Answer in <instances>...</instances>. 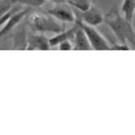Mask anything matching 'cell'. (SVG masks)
Wrapping results in <instances>:
<instances>
[{
  "label": "cell",
  "mask_w": 135,
  "mask_h": 135,
  "mask_svg": "<svg viewBox=\"0 0 135 135\" xmlns=\"http://www.w3.org/2000/svg\"><path fill=\"white\" fill-rule=\"evenodd\" d=\"M49 42L48 38L44 36V33H37V32H32L29 35H27V49L28 50H35V49H40V50H48Z\"/></svg>",
  "instance_id": "6"
},
{
  "label": "cell",
  "mask_w": 135,
  "mask_h": 135,
  "mask_svg": "<svg viewBox=\"0 0 135 135\" xmlns=\"http://www.w3.org/2000/svg\"><path fill=\"white\" fill-rule=\"evenodd\" d=\"M15 4H19V6H25V7H33V8H37V7H41L45 0H12Z\"/></svg>",
  "instance_id": "13"
},
{
  "label": "cell",
  "mask_w": 135,
  "mask_h": 135,
  "mask_svg": "<svg viewBox=\"0 0 135 135\" xmlns=\"http://www.w3.org/2000/svg\"><path fill=\"white\" fill-rule=\"evenodd\" d=\"M25 15H27V11H25V9H20V11L15 12L8 20L3 24V29H0V38H2L3 36H6V35H8V33L24 19Z\"/></svg>",
  "instance_id": "8"
},
{
  "label": "cell",
  "mask_w": 135,
  "mask_h": 135,
  "mask_svg": "<svg viewBox=\"0 0 135 135\" xmlns=\"http://www.w3.org/2000/svg\"><path fill=\"white\" fill-rule=\"evenodd\" d=\"M103 21L110 27V29L114 32L115 37L120 44H126L132 49L135 46V35H134V28L132 24L128 23L122 15L115 8H111L105 16Z\"/></svg>",
  "instance_id": "1"
},
{
  "label": "cell",
  "mask_w": 135,
  "mask_h": 135,
  "mask_svg": "<svg viewBox=\"0 0 135 135\" xmlns=\"http://www.w3.org/2000/svg\"><path fill=\"white\" fill-rule=\"evenodd\" d=\"M27 29L23 28L21 31H17L15 35H13V45H12V49L15 50H25L27 49Z\"/></svg>",
  "instance_id": "10"
},
{
  "label": "cell",
  "mask_w": 135,
  "mask_h": 135,
  "mask_svg": "<svg viewBox=\"0 0 135 135\" xmlns=\"http://www.w3.org/2000/svg\"><path fill=\"white\" fill-rule=\"evenodd\" d=\"M57 46H58V49H60V50H72V49H73V44H72V41H70V40L61 41Z\"/></svg>",
  "instance_id": "15"
},
{
  "label": "cell",
  "mask_w": 135,
  "mask_h": 135,
  "mask_svg": "<svg viewBox=\"0 0 135 135\" xmlns=\"http://www.w3.org/2000/svg\"><path fill=\"white\" fill-rule=\"evenodd\" d=\"M17 6H19V4H15V6H12V7H11V8H9V9H8L6 13H3L2 16H0V27H2V25H3V24H4V23H6V21H7V20H8V19H9V17H11V16L15 13V12L20 11V9L17 8Z\"/></svg>",
  "instance_id": "14"
},
{
  "label": "cell",
  "mask_w": 135,
  "mask_h": 135,
  "mask_svg": "<svg viewBox=\"0 0 135 135\" xmlns=\"http://www.w3.org/2000/svg\"><path fill=\"white\" fill-rule=\"evenodd\" d=\"M74 15H76V17L78 20H81L82 23H85L88 25L97 27V25H99V24L103 23V13L99 9L94 8L93 6L89 9H86V11H78Z\"/></svg>",
  "instance_id": "5"
},
{
  "label": "cell",
  "mask_w": 135,
  "mask_h": 135,
  "mask_svg": "<svg viewBox=\"0 0 135 135\" xmlns=\"http://www.w3.org/2000/svg\"><path fill=\"white\" fill-rule=\"evenodd\" d=\"M72 40H73V49H76V50H89V49H91L85 32L78 25L74 27V36H73Z\"/></svg>",
  "instance_id": "7"
},
{
  "label": "cell",
  "mask_w": 135,
  "mask_h": 135,
  "mask_svg": "<svg viewBox=\"0 0 135 135\" xmlns=\"http://www.w3.org/2000/svg\"><path fill=\"white\" fill-rule=\"evenodd\" d=\"M52 17H54L56 20L61 21V23H74L76 20V15L74 12L66 6V3H62V4H56V7L53 8H49L46 11Z\"/></svg>",
  "instance_id": "4"
},
{
  "label": "cell",
  "mask_w": 135,
  "mask_h": 135,
  "mask_svg": "<svg viewBox=\"0 0 135 135\" xmlns=\"http://www.w3.org/2000/svg\"><path fill=\"white\" fill-rule=\"evenodd\" d=\"M45 2H50L54 4H62V3H66V0H45Z\"/></svg>",
  "instance_id": "16"
},
{
  "label": "cell",
  "mask_w": 135,
  "mask_h": 135,
  "mask_svg": "<svg viewBox=\"0 0 135 135\" xmlns=\"http://www.w3.org/2000/svg\"><path fill=\"white\" fill-rule=\"evenodd\" d=\"M66 4L72 6L77 11H86L91 7L90 0H66Z\"/></svg>",
  "instance_id": "12"
},
{
  "label": "cell",
  "mask_w": 135,
  "mask_h": 135,
  "mask_svg": "<svg viewBox=\"0 0 135 135\" xmlns=\"http://www.w3.org/2000/svg\"><path fill=\"white\" fill-rule=\"evenodd\" d=\"M120 11L123 13V17L132 24V19H134V11H135V0H123Z\"/></svg>",
  "instance_id": "11"
},
{
  "label": "cell",
  "mask_w": 135,
  "mask_h": 135,
  "mask_svg": "<svg viewBox=\"0 0 135 135\" xmlns=\"http://www.w3.org/2000/svg\"><path fill=\"white\" fill-rule=\"evenodd\" d=\"M31 28L33 32L37 33H58L62 29H65L60 23L56 21V19L38 15V13L31 17Z\"/></svg>",
  "instance_id": "3"
},
{
  "label": "cell",
  "mask_w": 135,
  "mask_h": 135,
  "mask_svg": "<svg viewBox=\"0 0 135 135\" xmlns=\"http://www.w3.org/2000/svg\"><path fill=\"white\" fill-rule=\"evenodd\" d=\"M74 24L78 25L86 35L88 40H89V44L91 46V49H95V50H110V42L107 38H105L97 29L93 25H88L85 23H82L81 20H78L76 17L74 20Z\"/></svg>",
  "instance_id": "2"
},
{
  "label": "cell",
  "mask_w": 135,
  "mask_h": 135,
  "mask_svg": "<svg viewBox=\"0 0 135 135\" xmlns=\"http://www.w3.org/2000/svg\"><path fill=\"white\" fill-rule=\"evenodd\" d=\"M73 36H74V28H72V29H62L61 32L54 33L53 37L48 38L49 46H50V48H52V46H57L61 41H65V40H70V41H72Z\"/></svg>",
  "instance_id": "9"
}]
</instances>
